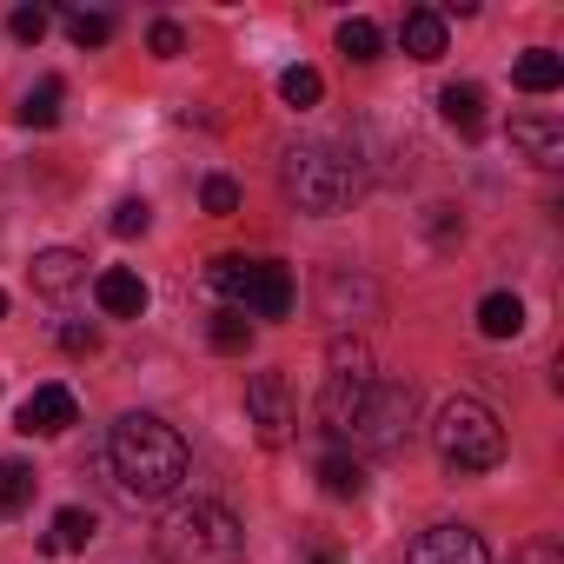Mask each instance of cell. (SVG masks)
<instances>
[{
	"label": "cell",
	"mask_w": 564,
	"mask_h": 564,
	"mask_svg": "<svg viewBox=\"0 0 564 564\" xmlns=\"http://www.w3.org/2000/svg\"><path fill=\"white\" fill-rule=\"evenodd\" d=\"M94 544V511H80V505H67V511H54V531H47V551H87Z\"/></svg>",
	"instance_id": "obj_19"
},
{
	"label": "cell",
	"mask_w": 564,
	"mask_h": 564,
	"mask_svg": "<svg viewBox=\"0 0 564 564\" xmlns=\"http://www.w3.org/2000/svg\"><path fill=\"white\" fill-rule=\"evenodd\" d=\"M213 346H219V352H246V346H252L246 313H232V306H226V313H213Z\"/></svg>",
	"instance_id": "obj_25"
},
{
	"label": "cell",
	"mask_w": 564,
	"mask_h": 564,
	"mask_svg": "<svg viewBox=\"0 0 564 564\" xmlns=\"http://www.w3.org/2000/svg\"><path fill=\"white\" fill-rule=\"evenodd\" d=\"M279 180H286V199H293L300 213H319V219L346 213V206L366 193V166H359V153L326 147V140L293 147L286 166H279Z\"/></svg>",
	"instance_id": "obj_2"
},
{
	"label": "cell",
	"mask_w": 564,
	"mask_h": 564,
	"mask_svg": "<svg viewBox=\"0 0 564 564\" xmlns=\"http://www.w3.org/2000/svg\"><path fill=\"white\" fill-rule=\"evenodd\" d=\"M61 346L67 352H100V333L94 326H61Z\"/></svg>",
	"instance_id": "obj_31"
},
{
	"label": "cell",
	"mask_w": 564,
	"mask_h": 564,
	"mask_svg": "<svg viewBox=\"0 0 564 564\" xmlns=\"http://www.w3.org/2000/svg\"><path fill=\"white\" fill-rule=\"evenodd\" d=\"M412 412H419V392H412V386H399V379H372L366 399H359V412H352V425H346V438L366 445V452H405V438H412Z\"/></svg>",
	"instance_id": "obj_6"
},
{
	"label": "cell",
	"mask_w": 564,
	"mask_h": 564,
	"mask_svg": "<svg viewBox=\"0 0 564 564\" xmlns=\"http://www.w3.org/2000/svg\"><path fill=\"white\" fill-rule=\"evenodd\" d=\"M160 557L166 564H246V524L213 505V498H193L180 511H166L160 524Z\"/></svg>",
	"instance_id": "obj_3"
},
{
	"label": "cell",
	"mask_w": 564,
	"mask_h": 564,
	"mask_svg": "<svg viewBox=\"0 0 564 564\" xmlns=\"http://www.w3.org/2000/svg\"><path fill=\"white\" fill-rule=\"evenodd\" d=\"M206 286L232 313H252V319H286L293 313V272L272 265V259H213Z\"/></svg>",
	"instance_id": "obj_5"
},
{
	"label": "cell",
	"mask_w": 564,
	"mask_h": 564,
	"mask_svg": "<svg viewBox=\"0 0 564 564\" xmlns=\"http://www.w3.org/2000/svg\"><path fill=\"white\" fill-rule=\"evenodd\" d=\"M199 206H206V213H239V186H232L226 173H213V180L199 186Z\"/></svg>",
	"instance_id": "obj_27"
},
{
	"label": "cell",
	"mask_w": 564,
	"mask_h": 564,
	"mask_svg": "<svg viewBox=\"0 0 564 564\" xmlns=\"http://www.w3.org/2000/svg\"><path fill=\"white\" fill-rule=\"evenodd\" d=\"M399 41H405L412 61H438V54H445V14H438V8H412L405 28H399Z\"/></svg>",
	"instance_id": "obj_15"
},
{
	"label": "cell",
	"mask_w": 564,
	"mask_h": 564,
	"mask_svg": "<svg viewBox=\"0 0 564 564\" xmlns=\"http://www.w3.org/2000/svg\"><path fill=\"white\" fill-rule=\"evenodd\" d=\"M366 386H372V352H366L359 339H333V372H326V386H319V425H326L333 438H346V425H352Z\"/></svg>",
	"instance_id": "obj_7"
},
{
	"label": "cell",
	"mask_w": 564,
	"mask_h": 564,
	"mask_svg": "<svg viewBox=\"0 0 564 564\" xmlns=\"http://www.w3.org/2000/svg\"><path fill=\"white\" fill-rule=\"evenodd\" d=\"M74 419H80V405H74V392H67V386H34V392L21 399V412H14V425H21L28 438H34V432H41V438H54V432H67Z\"/></svg>",
	"instance_id": "obj_10"
},
{
	"label": "cell",
	"mask_w": 564,
	"mask_h": 564,
	"mask_svg": "<svg viewBox=\"0 0 564 564\" xmlns=\"http://www.w3.org/2000/svg\"><path fill=\"white\" fill-rule=\"evenodd\" d=\"M61 21H67L74 47H107V41H113V14H87V8H74V14H61Z\"/></svg>",
	"instance_id": "obj_23"
},
{
	"label": "cell",
	"mask_w": 564,
	"mask_h": 564,
	"mask_svg": "<svg viewBox=\"0 0 564 564\" xmlns=\"http://www.w3.org/2000/svg\"><path fill=\"white\" fill-rule=\"evenodd\" d=\"M432 445H438L445 471H491L505 458V425L485 399H445L432 419Z\"/></svg>",
	"instance_id": "obj_4"
},
{
	"label": "cell",
	"mask_w": 564,
	"mask_h": 564,
	"mask_svg": "<svg viewBox=\"0 0 564 564\" xmlns=\"http://www.w3.org/2000/svg\"><path fill=\"white\" fill-rule=\"evenodd\" d=\"M319 485H326V498H359L366 491V465L333 452V458H319Z\"/></svg>",
	"instance_id": "obj_18"
},
{
	"label": "cell",
	"mask_w": 564,
	"mask_h": 564,
	"mask_svg": "<svg viewBox=\"0 0 564 564\" xmlns=\"http://www.w3.org/2000/svg\"><path fill=\"white\" fill-rule=\"evenodd\" d=\"M107 226H113V239H133V232H147V226H153V206H147V199H120Z\"/></svg>",
	"instance_id": "obj_26"
},
{
	"label": "cell",
	"mask_w": 564,
	"mask_h": 564,
	"mask_svg": "<svg viewBox=\"0 0 564 564\" xmlns=\"http://www.w3.org/2000/svg\"><path fill=\"white\" fill-rule=\"evenodd\" d=\"M94 300H100L107 319H140V313H147V279L127 272V265H107V272L94 279Z\"/></svg>",
	"instance_id": "obj_11"
},
{
	"label": "cell",
	"mask_w": 564,
	"mask_h": 564,
	"mask_svg": "<svg viewBox=\"0 0 564 564\" xmlns=\"http://www.w3.org/2000/svg\"><path fill=\"white\" fill-rule=\"evenodd\" d=\"M107 465H113L127 498H173L186 485V471H193V452H186V438L166 419L127 412L113 425V438H107Z\"/></svg>",
	"instance_id": "obj_1"
},
{
	"label": "cell",
	"mask_w": 564,
	"mask_h": 564,
	"mask_svg": "<svg viewBox=\"0 0 564 564\" xmlns=\"http://www.w3.org/2000/svg\"><path fill=\"white\" fill-rule=\"evenodd\" d=\"M405 564H491V551L465 524H432V531H419L405 544Z\"/></svg>",
	"instance_id": "obj_9"
},
{
	"label": "cell",
	"mask_w": 564,
	"mask_h": 564,
	"mask_svg": "<svg viewBox=\"0 0 564 564\" xmlns=\"http://www.w3.org/2000/svg\"><path fill=\"white\" fill-rule=\"evenodd\" d=\"M511 147H518L524 160H538V166H557V160H564V127H557L551 113H518V120H511Z\"/></svg>",
	"instance_id": "obj_12"
},
{
	"label": "cell",
	"mask_w": 564,
	"mask_h": 564,
	"mask_svg": "<svg viewBox=\"0 0 564 564\" xmlns=\"http://www.w3.org/2000/svg\"><path fill=\"white\" fill-rule=\"evenodd\" d=\"M8 28H14V41H41L47 34V8H14Z\"/></svg>",
	"instance_id": "obj_28"
},
{
	"label": "cell",
	"mask_w": 564,
	"mask_h": 564,
	"mask_svg": "<svg viewBox=\"0 0 564 564\" xmlns=\"http://www.w3.org/2000/svg\"><path fill=\"white\" fill-rule=\"evenodd\" d=\"M34 498V471L21 458H0V511H21Z\"/></svg>",
	"instance_id": "obj_22"
},
{
	"label": "cell",
	"mask_w": 564,
	"mask_h": 564,
	"mask_svg": "<svg viewBox=\"0 0 564 564\" xmlns=\"http://www.w3.org/2000/svg\"><path fill=\"white\" fill-rule=\"evenodd\" d=\"M511 564H564V551H557L551 538H531V544H524V551H518Z\"/></svg>",
	"instance_id": "obj_30"
},
{
	"label": "cell",
	"mask_w": 564,
	"mask_h": 564,
	"mask_svg": "<svg viewBox=\"0 0 564 564\" xmlns=\"http://www.w3.org/2000/svg\"><path fill=\"white\" fill-rule=\"evenodd\" d=\"M279 94H286V107H319L326 100V80L313 67H286V74H279Z\"/></svg>",
	"instance_id": "obj_21"
},
{
	"label": "cell",
	"mask_w": 564,
	"mask_h": 564,
	"mask_svg": "<svg viewBox=\"0 0 564 564\" xmlns=\"http://www.w3.org/2000/svg\"><path fill=\"white\" fill-rule=\"evenodd\" d=\"M379 47H386V41H379L372 21H346V28H339V54H346V61L366 67V61H379Z\"/></svg>",
	"instance_id": "obj_24"
},
{
	"label": "cell",
	"mask_w": 564,
	"mask_h": 564,
	"mask_svg": "<svg viewBox=\"0 0 564 564\" xmlns=\"http://www.w3.org/2000/svg\"><path fill=\"white\" fill-rule=\"evenodd\" d=\"M478 333H485V339H518V333H524V300H518V293H491V300L478 306Z\"/></svg>",
	"instance_id": "obj_16"
},
{
	"label": "cell",
	"mask_w": 564,
	"mask_h": 564,
	"mask_svg": "<svg viewBox=\"0 0 564 564\" xmlns=\"http://www.w3.org/2000/svg\"><path fill=\"white\" fill-rule=\"evenodd\" d=\"M246 425H252L259 445H272V452L293 438L300 412H293V386H286V372H252V379H246Z\"/></svg>",
	"instance_id": "obj_8"
},
{
	"label": "cell",
	"mask_w": 564,
	"mask_h": 564,
	"mask_svg": "<svg viewBox=\"0 0 564 564\" xmlns=\"http://www.w3.org/2000/svg\"><path fill=\"white\" fill-rule=\"evenodd\" d=\"M511 80H518L524 94H551V87L564 80V61H557L551 47H531V54H524V61L511 67Z\"/></svg>",
	"instance_id": "obj_17"
},
{
	"label": "cell",
	"mask_w": 564,
	"mask_h": 564,
	"mask_svg": "<svg viewBox=\"0 0 564 564\" xmlns=\"http://www.w3.org/2000/svg\"><path fill=\"white\" fill-rule=\"evenodd\" d=\"M0 319H8V293H0Z\"/></svg>",
	"instance_id": "obj_33"
},
{
	"label": "cell",
	"mask_w": 564,
	"mask_h": 564,
	"mask_svg": "<svg viewBox=\"0 0 564 564\" xmlns=\"http://www.w3.org/2000/svg\"><path fill=\"white\" fill-rule=\"evenodd\" d=\"M61 94H67L61 80H41V87L21 100V127H54V120H61Z\"/></svg>",
	"instance_id": "obj_20"
},
{
	"label": "cell",
	"mask_w": 564,
	"mask_h": 564,
	"mask_svg": "<svg viewBox=\"0 0 564 564\" xmlns=\"http://www.w3.org/2000/svg\"><path fill=\"white\" fill-rule=\"evenodd\" d=\"M87 279V259L74 252V246H47L41 259H34V293H47V300H61V293H74Z\"/></svg>",
	"instance_id": "obj_13"
},
{
	"label": "cell",
	"mask_w": 564,
	"mask_h": 564,
	"mask_svg": "<svg viewBox=\"0 0 564 564\" xmlns=\"http://www.w3.org/2000/svg\"><path fill=\"white\" fill-rule=\"evenodd\" d=\"M313 564H339V557H333V551H319V557H313Z\"/></svg>",
	"instance_id": "obj_32"
},
{
	"label": "cell",
	"mask_w": 564,
	"mask_h": 564,
	"mask_svg": "<svg viewBox=\"0 0 564 564\" xmlns=\"http://www.w3.org/2000/svg\"><path fill=\"white\" fill-rule=\"evenodd\" d=\"M147 47H153V54H160V61H173V54H180V47H186V34H180V28H173V21H153V34H147Z\"/></svg>",
	"instance_id": "obj_29"
},
{
	"label": "cell",
	"mask_w": 564,
	"mask_h": 564,
	"mask_svg": "<svg viewBox=\"0 0 564 564\" xmlns=\"http://www.w3.org/2000/svg\"><path fill=\"white\" fill-rule=\"evenodd\" d=\"M438 113H445V127H458L465 140H471V133H485V87L452 80V87L438 94Z\"/></svg>",
	"instance_id": "obj_14"
}]
</instances>
